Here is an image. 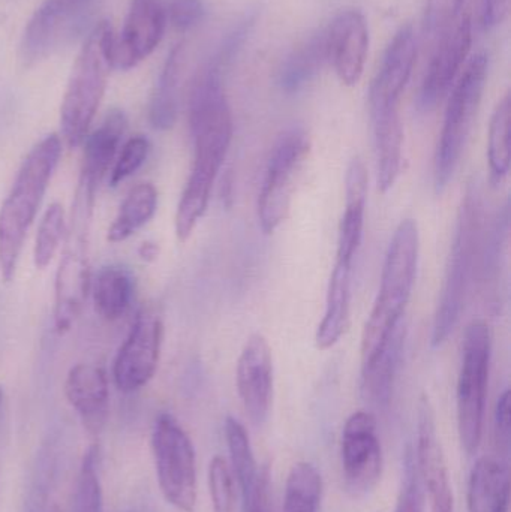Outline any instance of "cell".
Segmentation results:
<instances>
[{"label": "cell", "instance_id": "cell-1", "mask_svg": "<svg viewBox=\"0 0 511 512\" xmlns=\"http://www.w3.org/2000/svg\"><path fill=\"white\" fill-rule=\"evenodd\" d=\"M62 155L59 135H47L24 159L11 192L0 207V277L12 282L18 259L23 251L51 177Z\"/></svg>", "mask_w": 511, "mask_h": 512}, {"label": "cell", "instance_id": "cell-2", "mask_svg": "<svg viewBox=\"0 0 511 512\" xmlns=\"http://www.w3.org/2000/svg\"><path fill=\"white\" fill-rule=\"evenodd\" d=\"M99 183L78 176L71 215L66 221L65 246L54 280V328L65 334L83 312L90 288V231Z\"/></svg>", "mask_w": 511, "mask_h": 512}, {"label": "cell", "instance_id": "cell-3", "mask_svg": "<svg viewBox=\"0 0 511 512\" xmlns=\"http://www.w3.org/2000/svg\"><path fill=\"white\" fill-rule=\"evenodd\" d=\"M419 249L417 222L405 219L396 228L387 249L380 291L363 330L362 367L377 358L395 328L402 322V315L416 282Z\"/></svg>", "mask_w": 511, "mask_h": 512}, {"label": "cell", "instance_id": "cell-4", "mask_svg": "<svg viewBox=\"0 0 511 512\" xmlns=\"http://www.w3.org/2000/svg\"><path fill=\"white\" fill-rule=\"evenodd\" d=\"M114 38L110 21L90 30L72 66L60 107V129L68 147L81 146L104 98L108 75L114 66Z\"/></svg>", "mask_w": 511, "mask_h": 512}, {"label": "cell", "instance_id": "cell-5", "mask_svg": "<svg viewBox=\"0 0 511 512\" xmlns=\"http://www.w3.org/2000/svg\"><path fill=\"white\" fill-rule=\"evenodd\" d=\"M480 231H482V204H480L479 192L474 186H470L459 210L446 279H444L440 303L435 313L434 327H432L434 348H440L447 342L461 319L462 310L467 301L468 288L476 270Z\"/></svg>", "mask_w": 511, "mask_h": 512}, {"label": "cell", "instance_id": "cell-6", "mask_svg": "<svg viewBox=\"0 0 511 512\" xmlns=\"http://www.w3.org/2000/svg\"><path fill=\"white\" fill-rule=\"evenodd\" d=\"M488 71V56L477 54L467 63L458 81L453 84L444 116L443 131L435 153L434 186L437 194H443L458 168L459 159L482 104Z\"/></svg>", "mask_w": 511, "mask_h": 512}, {"label": "cell", "instance_id": "cell-7", "mask_svg": "<svg viewBox=\"0 0 511 512\" xmlns=\"http://www.w3.org/2000/svg\"><path fill=\"white\" fill-rule=\"evenodd\" d=\"M492 336L485 321L471 322L465 330L458 379V427L462 447L474 454L482 442L491 367Z\"/></svg>", "mask_w": 511, "mask_h": 512}, {"label": "cell", "instance_id": "cell-8", "mask_svg": "<svg viewBox=\"0 0 511 512\" xmlns=\"http://www.w3.org/2000/svg\"><path fill=\"white\" fill-rule=\"evenodd\" d=\"M152 451L159 489L165 501L179 511H194L197 504L195 450L176 418L159 415L153 427Z\"/></svg>", "mask_w": 511, "mask_h": 512}, {"label": "cell", "instance_id": "cell-9", "mask_svg": "<svg viewBox=\"0 0 511 512\" xmlns=\"http://www.w3.org/2000/svg\"><path fill=\"white\" fill-rule=\"evenodd\" d=\"M309 149L311 141L302 128L287 129L276 140L258 195V221L264 233H275L287 219L294 183L308 158Z\"/></svg>", "mask_w": 511, "mask_h": 512}, {"label": "cell", "instance_id": "cell-10", "mask_svg": "<svg viewBox=\"0 0 511 512\" xmlns=\"http://www.w3.org/2000/svg\"><path fill=\"white\" fill-rule=\"evenodd\" d=\"M162 337L161 315L155 307L144 306L114 360V382L120 391L134 393L152 381L161 358Z\"/></svg>", "mask_w": 511, "mask_h": 512}, {"label": "cell", "instance_id": "cell-11", "mask_svg": "<svg viewBox=\"0 0 511 512\" xmlns=\"http://www.w3.org/2000/svg\"><path fill=\"white\" fill-rule=\"evenodd\" d=\"M341 456L348 492L353 496L371 492L383 472V450L371 412H354L348 418L342 432Z\"/></svg>", "mask_w": 511, "mask_h": 512}, {"label": "cell", "instance_id": "cell-12", "mask_svg": "<svg viewBox=\"0 0 511 512\" xmlns=\"http://www.w3.org/2000/svg\"><path fill=\"white\" fill-rule=\"evenodd\" d=\"M437 39L438 44L420 90V107L425 111L432 110L443 101L456 83V78L470 54L473 42L471 15L462 12L458 20L447 27Z\"/></svg>", "mask_w": 511, "mask_h": 512}, {"label": "cell", "instance_id": "cell-13", "mask_svg": "<svg viewBox=\"0 0 511 512\" xmlns=\"http://www.w3.org/2000/svg\"><path fill=\"white\" fill-rule=\"evenodd\" d=\"M416 468L431 502V512H455L452 484L443 448L438 441L434 411L426 396L419 405Z\"/></svg>", "mask_w": 511, "mask_h": 512}, {"label": "cell", "instance_id": "cell-14", "mask_svg": "<svg viewBox=\"0 0 511 512\" xmlns=\"http://www.w3.org/2000/svg\"><path fill=\"white\" fill-rule=\"evenodd\" d=\"M237 390L246 414L255 426L269 417L273 396L272 349L263 334L246 340L237 363Z\"/></svg>", "mask_w": 511, "mask_h": 512}, {"label": "cell", "instance_id": "cell-15", "mask_svg": "<svg viewBox=\"0 0 511 512\" xmlns=\"http://www.w3.org/2000/svg\"><path fill=\"white\" fill-rule=\"evenodd\" d=\"M95 0H44L24 29L20 60L26 68L48 56Z\"/></svg>", "mask_w": 511, "mask_h": 512}, {"label": "cell", "instance_id": "cell-16", "mask_svg": "<svg viewBox=\"0 0 511 512\" xmlns=\"http://www.w3.org/2000/svg\"><path fill=\"white\" fill-rule=\"evenodd\" d=\"M167 24L162 0H132L119 41H114V66L135 68L155 51Z\"/></svg>", "mask_w": 511, "mask_h": 512}, {"label": "cell", "instance_id": "cell-17", "mask_svg": "<svg viewBox=\"0 0 511 512\" xmlns=\"http://www.w3.org/2000/svg\"><path fill=\"white\" fill-rule=\"evenodd\" d=\"M369 50V30L365 15L345 9L327 29V53L339 81L353 87L362 80Z\"/></svg>", "mask_w": 511, "mask_h": 512}, {"label": "cell", "instance_id": "cell-18", "mask_svg": "<svg viewBox=\"0 0 511 512\" xmlns=\"http://www.w3.org/2000/svg\"><path fill=\"white\" fill-rule=\"evenodd\" d=\"M399 101L369 96L372 129H374L375 150H377V185L381 194L393 188L402 164V128Z\"/></svg>", "mask_w": 511, "mask_h": 512}, {"label": "cell", "instance_id": "cell-19", "mask_svg": "<svg viewBox=\"0 0 511 512\" xmlns=\"http://www.w3.org/2000/svg\"><path fill=\"white\" fill-rule=\"evenodd\" d=\"M65 394L84 429L90 435H99L107 424L110 412V391L104 370L93 364L72 367L66 376Z\"/></svg>", "mask_w": 511, "mask_h": 512}, {"label": "cell", "instance_id": "cell-20", "mask_svg": "<svg viewBox=\"0 0 511 512\" xmlns=\"http://www.w3.org/2000/svg\"><path fill=\"white\" fill-rule=\"evenodd\" d=\"M417 57V39L413 26L407 24L393 36L381 62L380 71L372 81L369 95L401 101L402 93L413 74Z\"/></svg>", "mask_w": 511, "mask_h": 512}, {"label": "cell", "instance_id": "cell-21", "mask_svg": "<svg viewBox=\"0 0 511 512\" xmlns=\"http://www.w3.org/2000/svg\"><path fill=\"white\" fill-rule=\"evenodd\" d=\"M368 198V171L359 156L351 159L345 176V212L339 225L336 258L354 261L362 243Z\"/></svg>", "mask_w": 511, "mask_h": 512}, {"label": "cell", "instance_id": "cell-22", "mask_svg": "<svg viewBox=\"0 0 511 512\" xmlns=\"http://www.w3.org/2000/svg\"><path fill=\"white\" fill-rule=\"evenodd\" d=\"M351 273L353 261L336 258L327 288L326 312L315 336V343L321 351L333 348L347 333L350 325Z\"/></svg>", "mask_w": 511, "mask_h": 512}, {"label": "cell", "instance_id": "cell-23", "mask_svg": "<svg viewBox=\"0 0 511 512\" xmlns=\"http://www.w3.org/2000/svg\"><path fill=\"white\" fill-rule=\"evenodd\" d=\"M407 327L404 321L395 328L375 360L362 367V396L369 405L386 409L392 399L396 372L404 354Z\"/></svg>", "mask_w": 511, "mask_h": 512}, {"label": "cell", "instance_id": "cell-24", "mask_svg": "<svg viewBox=\"0 0 511 512\" xmlns=\"http://www.w3.org/2000/svg\"><path fill=\"white\" fill-rule=\"evenodd\" d=\"M510 474L506 460L482 457L477 460L468 483L470 512H509Z\"/></svg>", "mask_w": 511, "mask_h": 512}, {"label": "cell", "instance_id": "cell-25", "mask_svg": "<svg viewBox=\"0 0 511 512\" xmlns=\"http://www.w3.org/2000/svg\"><path fill=\"white\" fill-rule=\"evenodd\" d=\"M128 120L122 110H111L96 131L84 140L83 161L80 174L101 185L116 161L117 150L125 135Z\"/></svg>", "mask_w": 511, "mask_h": 512}, {"label": "cell", "instance_id": "cell-26", "mask_svg": "<svg viewBox=\"0 0 511 512\" xmlns=\"http://www.w3.org/2000/svg\"><path fill=\"white\" fill-rule=\"evenodd\" d=\"M185 44L174 45L162 66L150 101L149 120L158 131L173 128L179 113L180 80L185 68Z\"/></svg>", "mask_w": 511, "mask_h": 512}, {"label": "cell", "instance_id": "cell-27", "mask_svg": "<svg viewBox=\"0 0 511 512\" xmlns=\"http://www.w3.org/2000/svg\"><path fill=\"white\" fill-rule=\"evenodd\" d=\"M329 60L327 53V29L314 33L296 50L288 54L279 69V86L284 92H299L306 84L311 83L324 63Z\"/></svg>", "mask_w": 511, "mask_h": 512}, {"label": "cell", "instance_id": "cell-28", "mask_svg": "<svg viewBox=\"0 0 511 512\" xmlns=\"http://www.w3.org/2000/svg\"><path fill=\"white\" fill-rule=\"evenodd\" d=\"M134 289V277L126 268L117 265L102 268L93 285L96 312L107 321L122 318L131 306Z\"/></svg>", "mask_w": 511, "mask_h": 512}, {"label": "cell", "instance_id": "cell-29", "mask_svg": "<svg viewBox=\"0 0 511 512\" xmlns=\"http://www.w3.org/2000/svg\"><path fill=\"white\" fill-rule=\"evenodd\" d=\"M158 209V191L152 183L134 186L120 206L113 225L108 230V242L120 243L134 236L149 224Z\"/></svg>", "mask_w": 511, "mask_h": 512}, {"label": "cell", "instance_id": "cell-30", "mask_svg": "<svg viewBox=\"0 0 511 512\" xmlns=\"http://www.w3.org/2000/svg\"><path fill=\"white\" fill-rule=\"evenodd\" d=\"M225 436H227L234 475L242 490L243 504H246L257 489L261 471H258L248 433L239 420L233 417L227 418Z\"/></svg>", "mask_w": 511, "mask_h": 512}, {"label": "cell", "instance_id": "cell-31", "mask_svg": "<svg viewBox=\"0 0 511 512\" xmlns=\"http://www.w3.org/2000/svg\"><path fill=\"white\" fill-rule=\"evenodd\" d=\"M511 99L504 96L489 125L488 159L492 182L500 185L510 171Z\"/></svg>", "mask_w": 511, "mask_h": 512}, {"label": "cell", "instance_id": "cell-32", "mask_svg": "<svg viewBox=\"0 0 511 512\" xmlns=\"http://www.w3.org/2000/svg\"><path fill=\"white\" fill-rule=\"evenodd\" d=\"M321 493L323 481L315 466L297 463L288 475L282 512H318Z\"/></svg>", "mask_w": 511, "mask_h": 512}, {"label": "cell", "instance_id": "cell-33", "mask_svg": "<svg viewBox=\"0 0 511 512\" xmlns=\"http://www.w3.org/2000/svg\"><path fill=\"white\" fill-rule=\"evenodd\" d=\"M65 231L66 213L62 204H51L42 216L38 233H36L35 248H33V262L36 268L44 270L50 265L59 251L60 243L63 242Z\"/></svg>", "mask_w": 511, "mask_h": 512}, {"label": "cell", "instance_id": "cell-34", "mask_svg": "<svg viewBox=\"0 0 511 512\" xmlns=\"http://www.w3.org/2000/svg\"><path fill=\"white\" fill-rule=\"evenodd\" d=\"M74 512H104L96 447L84 454L75 490Z\"/></svg>", "mask_w": 511, "mask_h": 512}, {"label": "cell", "instance_id": "cell-35", "mask_svg": "<svg viewBox=\"0 0 511 512\" xmlns=\"http://www.w3.org/2000/svg\"><path fill=\"white\" fill-rule=\"evenodd\" d=\"M209 490L213 512H234L236 493H234L233 472L222 457L216 456L210 462Z\"/></svg>", "mask_w": 511, "mask_h": 512}, {"label": "cell", "instance_id": "cell-36", "mask_svg": "<svg viewBox=\"0 0 511 512\" xmlns=\"http://www.w3.org/2000/svg\"><path fill=\"white\" fill-rule=\"evenodd\" d=\"M149 152V140L143 135H137V137H132L131 140L126 141L125 146L122 147L119 156L114 161L110 176L111 186L120 185L129 177L134 176L143 167Z\"/></svg>", "mask_w": 511, "mask_h": 512}, {"label": "cell", "instance_id": "cell-37", "mask_svg": "<svg viewBox=\"0 0 511 512\" xmlns=\"http://www.w3.org/2000/svg\"><path fill=\"white\" fill-rule=\"evenodd\" d=\"M465 0H428L425 11V32L437 39L462 14Z\"/></svg>", "mask_w": 511, "mask_h": 512}, {"label": "cell", "instance_id": "cell-38", "mask_svg": "<svg viewBox=\"0 0 511 512\" xmlns=\"http://www.w3.org/2000/svg\"><path fill=\"white\" fill-rule=\"evenodd\" d=\"M204 12L203 0H171L168 8L171 24L179 32L194 29L203 20Z\"/></svg>", "mask_w": 511, "mask_h": 512}, {"label": "cell", "instance_id": "cell-39", "mask_svg": "<svg viewBox=\"0 0 511 512\" xmlns=\"http://www.w3.org/2000/svg\"><path fill=\"white\" fill-rule=\"evenodd\" d=\"M396 512H425L422 481L417 474L416 462L411 459H408L407 480H405Z\"/></svg>", "mask_w": 511, "mask_h": 512}, {"label": "cell", "instance_id": "cell-40", "mask_svg": "<svg viewBox=\"0 0 511 512\" xmlns=\"http://www.w3.org/2000/svg\"><path fill=\"white\" fill-rule=\"evenodd\" d=\"M494 435L498 450L504 456H507L511 441V397L509 390L504 391L498 399L497 409H495Z\"/></svg>", "mask_w": 511, "mask_h": 512}, {"label": "cell", "instance_id": "cell-41", "mask_svg": "<svg viewBox=\"0 0 511 512\" xmlns=\"http://www.w3.org/2000/svg\"><path fill=\"white\" fill-rule=\"evenodd\" d=\"M511 0H482L480 24L483 29L492 30L501 26L510 14Z\"/></svg>", "mask_w": 511, "mask_h": 512}, {"label": "cell", "instance_id": "cell-42", "mask_svg": "<svg viewBox=\"0 0 511 512\" xmlns=\"http://www.w3.org/2000/svg\"><path fill=\"white\" fill-rule=\"evenodd\" d=\"M243 512H272L270 507V477L267 468L260 472L257 489L246 504H243Z\"/></svg>", "mask_w": 511, "mask_h": 512}, {"label": "cell", "instance_id": "cell-43", "mask_svg": "<svg viewBox=\"0 0 511 512\" xmlns=\"http://www.w3.org/2000/svg\"><path fill=\"white\" fill-rule=\"evenodd\" d=\"M138 255L141 256V259H143V261H155V259L158 258L159 255L158 245H155V243L152 242L143 243V245L140 246V249H138Z\"/></svg>", "mask_w": 511, "mask_h": 512}, {"label": "cell", "instance_id": "cell-44", "mask_svg": "<svg viewBox=\"0 0 511 512\" xmlns=\"http://www.w3.org/2000/svg\"><path fill=\"white\" fill-rule=\"evenodd\" d=\"M47 512H63V511L60 510V508L57 507V505H53V507H51L50 510H48Z\"/></svg>", "mask_w": 511, "mask_h": 512}, {"label": "cell", "instance_id": "cell-45", "mask_svg": "<svg viewBox=\"0 0 511 512\" xmlns=\"http://www.w3.org/2000/svg\"><path fill=\"white\" fill-rule=\"evenodd\" d=\"M2 403H3V391H2V388H0V409H2Z\"/></svg>", "mask_w": 511, "mask_h": 512}]
</instances>
